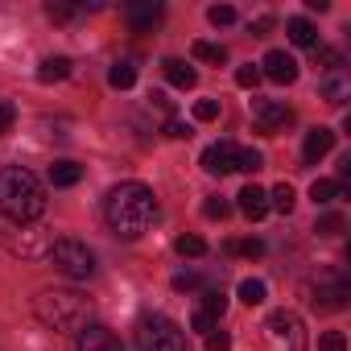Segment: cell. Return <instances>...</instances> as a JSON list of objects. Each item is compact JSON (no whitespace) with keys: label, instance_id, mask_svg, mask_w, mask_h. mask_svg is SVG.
Returning a JSON list of instances; mask_svg holds the SVG:
<instances>
[{"label":"cell","instance_id":"cell-1","mask_svg":"<svg viewBox=\"0 0 351 351\" xmlns=\"http://www.w3.org/2000/svg\"><path fill=\"white\" fill-rule=\"evenodd\" d=\"M153 215H157V199H153V191L145 182H120L104 199V219H108L112 236H120V240L145 236Z\"/></svg>","mask_w":351,"mask_h":351},{"label":"cell","instance_id":"cell-2","mask_svg":"<svg viewBox=\"0 0 351 351\" xmlns=\"http://www.w3.org/2000/svg\"><path fill=\"white\" fill-rule=\"evenodd\" d=\"M42 211H46V191L38 182V173L21 165L0 169V215L13 223H38Z\"/></svg>","mask_w":351,"mask_h":351},{"label":"cell","instance_id":"cell-3","mask_svg":"<svg viewBox=\"0 0 351 351\" xmlns=\"http://www.w3.org/2000/svg\"><path fill=\"white\" fill-rule=\"evenodd\" d=\"M34 314L50 330H83L91 318V298L79 289H42L34 298Z\"/></svg>","mask_w":351,"mask_h":351},{"label":"cell","instance_id":"cell-4","mask_svg":"<svg viewBox=\"0 0 351 351\" xmlns=\"http://www.w3.org/2000/svg\"><path fill=\"white\" fill-rule=\"evenodd\" d=\"M136 347L141 351H186V335L165 314H145L136 322Z\"/></svg>","mask_w":351,"mask_h":351},{"label":"cell","instance_id":"cell-5","mask_svg":"<svg viewBox=\"0 0 351 351\" xmlns=\"http://www.w3.org/2000/svg\"><path fill=\"white\" fill-rule=\"evenodd\" d=\"M50 265H54L66 281H87V277L95 273V252H91L83 240H54Z\"/></svg>","mask_w":351,"mask_h":351},{"label":"cell","instance_id":"cell-6","mask_svg":"<svg viewBox=\"0 0 351 351\" xmlns=\"http://www.w3.org/2000/svg\"><path fill=\"white\" fill-rule=\"evenodd\" d=\"M5 248L13 256H25V261H38V256H50L54 248V232L46 223H17L9 236H5Z\"/></svg>","mask_w":351,"mask_h":351},{"label":"cell","instance_id":"cell-7","mask_svg":"<svg viewBox=\"0 0 351 351\" xmlns=\"http://www.w3.org/2000/svg\"><path fill=\"white\" fill-rule=\"evenodd\" d=\"M289 120H293V112H289L281 99H252V124H256V132L277 136Z\"/></svg>","mask_w":351,"mask_h":351},{"label":"cell","instance_id":"cell-8","mask_svg":"<svg viewBox=\"0 0 351 351\" xmlns=\"http://www.w3.org/2000/svg\"><path fill=\"white\" fill-rule=\"evenodd\" d=\"M347 298H351V281H347L343 273H322V277H318V285H314V306H322V310H343Z\"/></svg>","mask_w":351,"mask_h":351},{"label":"cell","instance_id":"cell-9","mask_svg":"<svg viewBox=\"0 0 351 351\" xmlns=\"http://www.w3.org/2000/svg\"><path fill=\"white\" fill-rule=\"evenodd\" d=\"M269 330H273L277 339H285L289 351H306V326H302V318H298L293 310H273V314H269Z\"/></svg>","mask_w":351,"mask_h":351},{"label":"cell","instance_id":"cell-10","mask_svg":"<svg viewBox=\"0 0 351 351\" xmlns=\"http://www.w3.org/2000/svg\"><path fill=\"white\" fill-rule=\"evenodd\" d=\"M75 351H124V343H120L108 326L87 322L83 330H75Z\"/></svg>","mask_w":351,"mask_h":351},{"label":"cell","instance_id":"cell-11","mask_svg":"<svg viewBox=\"0 0 351 351\" xmlns=\"http://www.w3.org/2000/svg\"><path fill=\"white\" fill-rule=\"evenodd\" d=\"M232 165H236V145H232V141H215V145L203 149V169L215 173V178L232 173Z\"/></svg>","mask_w":351,"mask_h":351},{"label":"cell","instance_id":"cell-12","mask_svg":"<svg viewBox=\"0 0 351 351\" xmlns=\"http://www.w3.org/2000/svg\"><path fill=\"white\" fill-rule=\"evenodd\" d=\"M261 66H265L261 75H265V79H273V83H285V87H289V83L298 79V62H293L285 50H269Z\"/></svg>","mask_w":351,"mask_h":351},{"label":"cell","instance_id":"cell-13","mask_svg":"<svg viewBox=\"0 0 351 351\" xmlns=\"http://www.w3.org/2000/svg\"><path fill=\"white\" fill-rule=\"evenodd\" d=\"M157 21H161V5H153V0H136V5H128V25L136 34H149Z\"/></svg>","mask_w":351,"mask_h":351},{"label":"cell","instance_id":"cell-14","mask_svg":"<svg viewBox=\"0 0 351 351\" xmlns=\"http://www.w3.org/2000/svg\"><path fill=\"white\" fill-rule=\"evenodd\" d=\"M236 199H240V211H244L248 219H265V215H269V191H261V186L248 182Z\"/></svg>","mask_w":351,"mask_h":351},{"label":"cell","instance_id":"cell-15","mask_svg":"<svg viewBox=\"0 0 351 351\" xmlns=\"http://www.w3.org/2000/svg\"><path fill=\"white\" fill-rule=\"evenodd\" d=\"M335 149V132L330 128H310L306 132V145H302V157L306 161H318V157H326Z\"/></svg>","mask_w":351,"mask_h":351},{"label":"cell","instance_id":"cell-16","mask_svg":"<svg viewBox=\"0 0 351 351\" xmlns=\"http://www.w3.org/2000/svg\"><path fill=\"white\" fill-rule=\"evenodd\" d=\"M161 71H165V79L178 87V91H191L195 83H199V75H195V66H186L182 58H165L161 62Z\"/></svg>","mask_w":351,"mask_h":351},{"label":"cell","instance_id":"cell-17","mask_svg":"<svg viewBox=\"0 0 351 351\" xmlns=\"http://www.w3.org/2000/svg\"><path fill=\"white\" fill-rule=\"evenodd\" d=\"M71 58L66 54H50V58H42V66H38V83H62V79H71Z\"/></svg>","mask_w":351,"mask_h":351},{"label":"cell","instance_id":"cell-18","mask_svg":"<svg viewBox=\"0 0 351 351\" xmlns=\"http://www.w3.org/2000/svg\"><path fill=\"white\" fill-rule=\"evenodd\" d=\"M285 34H289V42L302 46V50H314V46H318V29H314L306 17H293V21L285 25Z\"/></svg>","mask_w":351,"mask_h":351},{"label":"cell","instance_id":"cell-19","mask_svg":"<svg viewBox=\"0 0 351 351\" xmlns=\"http://www.w3.org/2000/svg\"><path fill=\"white\" fill-rule=\"evenodd\" d=\"M310 199H314V207H330L335 199H347V191H343V182H330V178H318V182L310 186Z\"/></svg>","mask_w":351,"mask_h":351},{"label":"cell","instance_id":"cell-20","mask_svg":"<svg viewBox=\"0 0 351 351\" xmlns=\"http://www.w3.org/2000/svg\"><path fill=\"white\" fill-rule=\"evenodd\" d=\"M83 178V165L79 161H54L50 165V186H75Z\"/></svg>","mask_w":351,"mask_h":351},{"label":"cell","instance_id":"cell-21","mask_svg":"<svg viewBox=\"0 0 351 351\" xmlns=\"http://www.w3.org/2000/svg\"><path fill=\"white\" fill-rule=\"evenodd\" d=\"M108 83H112L116 91H128V87L136 83V66H132V62H116V66L108 71Z\"/></svg>","mask_w":351,"mask_h":351},{"label":"cell","instance_id":"cell-22","mask_svg":"<svg viewBox=\"0 0 351 351\" xmlns=\"http://www.w3.org/2000/svg\"><path fill=\"white\" fill-rule=\"evenodd\" d=\"M322 95H326V104H343V99H347V79H343L339 71H330V75L322 79Z\"/></svg>","mask_w":351,"mask_h":351},{"label":"cell","instance_id":"cell-23","mask_svg":"<svg viewBox=\"0 0 351 351\" xmlns=\"http://www.w3.org/2000/svg\"><path fill=\"white\" fill-rule=\"evenodd\" d=\"M293 203H298V195H293V186H289V182H281V186L269 195V211H281V215H289V211H293Z\"/></svg>","mask_w":351,"mask_h":351},{"label":"cell","instance_id":"cell-24","mask_svg":"<svg viewBox=\"0 0 351 351\" xmlns=\"http://www.w3.org/2000/svg\"><path fill=\"white\" fill-rule=\"evenodd\" d=\"M236 293H240V302H244V306H261L269 289H265V281H256V277H244Z\"/></svg>","mask_w":351,"mask_h":351},{"label":"cell","instance_id":"cell-25","mask_svg":"<svg viewBox=\"0 0 351 351\" xmlns=\"http://www.w3.org/2000/svg\"><path fill=\"white\" fill-rule=\"evenodd\" d=\"M191 54H195V58H203V62H215V66H219V62H228V50H223V46H215V42H195V46H191Z\"/></svg>","mask_w":351,"mask_h":351},{"label":"cell","instance_id":"cell-26","mask_svg":"<svg viewBox=\"0 0 351 351\" xmlns=\"http://www.w3.org/2000/svg\"><path fill=\"white\" fill-rule=\"evenodd\" d=\"M232 169H240V173H256V169H265V157L256 153V149H236V165Z\"/></svg>","mask_w":351,"mask_h":351},{"label":"cell","instance_id":"cell-27","mask_svg":"<svg viewBox=\"0 0 351 351\" xmlns=\"http://www.w3.org/2000/svg\"><path fill=\"white\" fill-rule=\"evenodd\" d=\"M173 248H178V256H203L207 252V240L203 236H178V240H173Z\"/></svg>","mask_w":351,"mask_h":351},{"label":"cell","instance_id":"cell-28","mask_svg":"<svg viewBox=\"0 0 351 351\" xmlns=\"http://www.w3.org/2000/svg\"><path fill=\"white\" fill-rule=\"evenodd\" d=\"M207 21L219 25V29H223V25H236V9H232V5H211V9H207Z\"/></svg>","mask_w":351,"mask_h":351},{"label":"cell","instance_id":"cell-29","mask_svg":"<svg viewBox=\"0 0 351 351\" xmlns=\"http://www.w3.org/2000/svg\"><path fill=\"white\" fill-rule=\"evenodd\" d=\"M195 120H203V124L219 120V99H195Z\"/></svg>","mask_w":351,"mask_h":351},{"label":"cell","instance_id":"cell-30","mask_svg":"<svg viewBox=\"0 0 351 351\" xmlns=\"http://www.w3.org/2000/svg\"><path fill=\"white\" fill-rule=\"evenodd\" d=\"M203 310H207L211 318H219V314L228 310V298H223V289H211V293L203 298Z\"/></svg>","mask_w":351,"mask_h":351},{"label":"cell","instance_id":"cell-31","mask_svg":"<svg viewBox=\"0 0 351 351\" xmlns=\"http://www.w3.org/2000/svg\"><path fill=\"white\" fill-rule=\"evenodd\" d=\"M165 136H169V141H186V136H191V124L178 120V116H169V120H165Z\"/></svg>","mask_w":351,"mask_h":351},{"label":"cell","instance_id":"cell-32","mask_svg":"<svg viewBox=\"0 0 351 351\" xmlns=\"http://www.w3.org/2000/svg\"><path fill=\"white\" fill-rule=\"evenodd\" d=\"M228 211H232V207H228L219 195H211V199L203 203V215H207V219H228Z\"/></svg>","mask_w":351,"mask_h":351},{"label":"cell","instance_id":"cell-33","mask_svg":"<svg viewBox=\"0 0 351 351\" xmlns=\"http://www.w3.org/2000/svg\"><path fill=\"white\" fill-rule=\"evenodd\" d=\"M207 351H232V335L228 330H207Z\"/></svg>","mask_w":351,"mask_h":351},{"label":"cell","instance_id":"cell-34","mask_svg":"<svg viewBox=\"0 0 351 351\" xmlns=\"http://www.w3.org/2000/svg\"><path fill=\"white\" fill-rule=\"evenodd\" d=\"M318 347H322V351H347V335H343V330H326V335L318 339Z\"/></svg>","mask_w":351,"mask_h":351},{"label":"cell","instance_id":"cell-35","mask_svg":"<svg viewBox=\"0 0 351 351\" xmlns=\"http://www.w3.org/2000/svg\"><path fill=\"white\" fill-rule=\"evenodd\" d=\"M13 124H17V108H13L9 99H0V136L13 132Z\"/></svg>","mask_w":351,"mask_h":351},{"label":"cell","instance_id":"cell-36","mask_svg":"<svg viewBox=\"0 0 351 351\" xmlns=\"http://www.w3.org/2000/svg\"><path fill=\"white\" fill-rule=\"evenodd\" d=\"M236 83H240V87H248V91H252V87H256V83H261V66H252V62H248V66H240V71H236Z\"/></svg>","mask_w":351,"mask_h":351},{"label":"cell","instance_id":"cell-37","mask_svg":"<svg viewBox=\"0 0 351 351\" xmlns=\"http://www.w3.org/2000/svg\"><path fill=\"white\" fill-rule=\"evenodd\" d=\"M314 232H318V236H339V232H343V215H322Z\"/></svg>","mask_w":351,"mask_h":351},{"label":"cell","instance_id":"cell-38","mask_svg":"<svg viewBox=\"0 0 351 351\" xmlns=\"http://www.w3.org/2000/svg\"><path fill=\"white\" fill-rule=\"evenodd\" d=\"M46 17H50V21H71L75 9H71V5H46Z\"/></svg>","mask_w":351,"mask_h":351},{"label":"cell","instance_id":"cell-39","mask_svg":"<svg viewBox=\"0 0 351 351\" xmlns=\"http://www.w3.org/2000/svg\"><path fill=\"white\" fill-rule=\"evenodd\" d=\"M191 326H195V330H203V335H207V330H215V318H211V314H207V310H195V318H191Z\"/></svg>","mask_w":351,"mask_h":351},{"label":"cell","instance_id":"cell-40","mask_svg":"<svg viewBox=\"0 0 351 351\" xmlns=\"http://www.w3.org/2000/svg\"><path fill=\"white\" fill-rule=\"evenodd\" d=\"M195 285H199L195 273H178V277H173V289H178V293H186V289H195Z\"/></svg>","mask_w":351,"mask_h":351},{"label":"cell","instance_id":"cell-41","mask_svg":"<svg viewBox=\"0 0 351 351\" xmlns=\"http://www.w3.org/2000/svg\"><path fill=\"white\" fill-rule=\"evenodd\" d=\"M236 252H244V256H261L265 244H261V240H244V244H236Z\"/></svg>","mask_w":351,"mask_h":351},{"label":"cell","instance_id":"cell-42","mask_svg":"<svg viewBox=\"0 0 351 351\" xmlns=\"http://www.w3.org/2000/svg\"><path fill=\"white\" fill-rule=\"evenodd\" d=\"M273 25H277L273 17H256V21H252V34H256V38H265V34H269Z\"/></svg>","mask_w":351,"mask_h":351}]
</instances>
